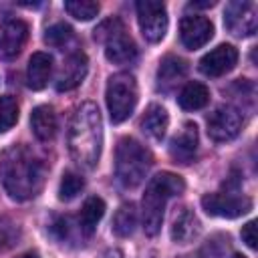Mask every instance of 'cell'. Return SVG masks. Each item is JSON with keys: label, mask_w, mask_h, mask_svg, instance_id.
<instances>
[{"label": "cell", "mask_w": 258, "mask_h": 258, "mask_svg": "<svg viewBox=\"0 0 258 258\" xmlns=\"http://www.w3.org/2000/svg\"><path fill=\"white\" fill-rule=\"evenodd\" d=\"M46 175V163L26 145H10L0 153V177L8 196L16 202L34 198Z\"/></svg>", "instance_id": "cell-1"}, {"label": "cell", "mask_w": 258, "mask_h": 258, "mask_svg": "<svg viewBox=\"0 0 258 258\" xmlns=\"http://www.w3.org/2000/svg\"><path fill=\"white\" fill-rule=\"evenodd\" d=\"M67 145L77 165L93 169L99 163L103 147V121L95 103L87 101L75 109L69 123Z\"/></svg>", "instance_id": "cell-2"}, {"label": "cell", "mask_w": 258, "mask_h": 258, "mask_svg": "<svg viewBox=\"0 0 258 258\" xmlns=\"http://www.w3.org/2000/svg\"><path fill=\"white\" fill-rule=\"evenodd\" d=\"M183 189H185V181L171 171H161L149 179L141 200V218H143V230L147 236H155L161 230L163 210L167 200L181 194Z\"/></svg>", "instance_id": "cell-3"}, {"label": "cell", "mask_w": 258, "mask_h": 258, "mask_svg": "<svg viewBox=\"0 0 258 258\" xmlns=\"http://www.w3.org/2000/svg\"><path fill=\"white\" fill-rule=\"evenodd\" d=\"M153 163V157L149 153V149L145 145H141L137 139L133 137H123L117 143V151H115V175L119 179V183L123 187H137L149 167Z\"/></svg>", "instance_id": "cell-4"}, {"label": "cell", "mask_w": 258, "mask_h": 258, "mask_svg": "<svg viewBox=\"0 0 258 258\" xmlns=\"http://www.w3.org/2000/svg\"><path fill=\"white\" fill-rule=\"evenodd\" d=\"M137 83L135 77L129 73H115L113 77H109L107 83V109H109V117L113 123H123L125 119L131 117V113L135 111L137 105Z\"/></svg>", "instance_id": "cell-5"}, {"label": "cell", "mask_w": 258, "mask_h": 258, "mask_svg": "<svg viewBox=\"0 0 258 258\" xmlns=\"http://www.w3.org/2000/svg\"><path fill=\"white\" fill-rule=\"evenodd\" d=\"M95 38L105 44V56L113 64H129L137 58V44L117 18L103 22L95 30Z\"/></svg>", "instance_id": "cell-6"}, {"label": "cell", "mask_w": 258, "mask_h": 258, "mask_svg": "<svg viewBox=\"0 0 258 258\" xmlns=\"http://www.w3.org/2000/svg\"><path fill=\"white\" fill-rule=\"evenodd\" d=\"M141 34L147 42H159L167 32V8L163 2L139 0L135 4Z\"/></svg>", "instance_id": "cell-7"}, {"label": "cell", "mask_w": 258, "mask_h": 258, "mask_svg": "<svg viewBox=\"0 0 258 258\" xmlns=\"http://www.w3.org/2000/svg\"><path fill=\"white\" fill-rule=\"evenodd\" d=\"M224 24L234 36H252L258 28L256 4L250 0H232L224 8Z\"/></svg>", "instance_id": "cell-8"}, {"label": "cell", "mask_w": 258, "mask_h": 258, "mask_svg": "<svg viewBox=\"0 0 258 258\" xmlns=\"http://www.w3.org/2000/svg\"><path fill=\"white\" fill-rule=\"evenodd\" d=\"M202 208L210 216L218 218H238L252 210V200L248 196L220 191V194H206L202 198Z\"/></svg>", "instance_id": "cell-9"}, {"label": "cell", "mask_w": 258, "mask_h": 258, "mask_svg": "<svg viewBox=\"0 0 258 258\" xmlns=\"http://www.w3.org/2000/svg\"><path fill=\"white\" fill-rule=\"evenodd\" d=\"M242 129V115L230 107L222 105L208 117V135L214 141H230Z\"/></svg>", "instance_id": "cell-10"}, {"label": "cell", "mask_w": 258, "mask_h": 258, "mask_svg": "<svg viewBox=\"0 0 258 258\" xmlns=\"http://www.w3.org/2000/svg\"><path fill=\"white\" fill-rule=\"evenodd\" d=\"M214 36V24L210 18L206 16H183L179 22V38L181 44L189 50L202 48L206 42H210V38Z\"/></svg>", "instance_id": "cell-11"}, {"label": "cell", "mask_w": 258, "mask_h": 258, "mask_svg": "<svg viewBox=\"0 0 258 258\" xmlns=\"http://www.w3.org/2000/svg\"><path fill=\"white\" fill-rule=\"evenodd\" d=\"M28 38V24L20 18H12L0 24V58L10 60L20 54Z\"/></svg>", "instance_id": "cell-12"}, {"label": "cell", "mask_w": 258, "mask_h": 258, "mask_svg": "<svg viewBox=\"0 0 258 258\" xmlns=\"http://www.w3.org/2000/svg\"><path fill=\"white\" fill-rule=\"evenodd\" d=\"M238 62V50L232 44H218L200 60V71L206 77H222L230 73Z\"/></svg>", "instance_id": "cell-13"}, {"label": "cell", "mask_w": 258, "mask_h": 258, "mask_svg": "<svg viewBox=\"0 0 258 258\" xmlns=\"http://www.w3.org/2000/svg\"><path fill=\"white\" fill-rule=\"evenodd\" d=\"M196 151H198V127L196 123L185 121L179 133H175L173 139L169 141V155L175 163L187 165L194 161Z\"/></svg>", "instance_id": "cell-14"}, {"label": "cell", "mask_w": 258, "mask_h": 258, "mask_svg": "<svg viewBox=\"0 0 258 258\" xmlns=\"http://www.w3.org/2000/svg\"><path fill=\"white\" fill-rule=\"evenodd\" d=\"M87 69H89V60H87V54L85 52H73L64 58L60 71H58V77H56V89L58 91H73L77 89L85 75H87Z\"/></svg>", "instance_id": "cell-15"}, {"label": "cell", "mask_w": 258, "mask_h": 258, "mask_svg": "<svg viewBox=\"0 0 258 258\" xmlns=\"http://www.w3.org/2000/svg\"><path fill=\"white\" fill-rule=\"evenodd\" d=\"M185 73H187L185 60L179 58V56L167 54L159 62V69H157V87H159V91H163V93L173 91L185 79Z\"/></svg>", "instance_id": "cell-16"}, {"label": "cell", "mask_w": 258, "mask_h": 258, "mask_svg": "<svg viewBox=\"0 0 258 258\" xmlns=\"http://www.w3.org/2000/svg\"><path fill=\"white\" fill-rule=\"evenodd\" d=\"M198 232H200V222L196 214L185 206L175 208L171 220V240L177 244H187L198 236Z\"/></svg>", "instance_id": "cell-17"}, {"label": "cell", "mask_w": 258, "mask_h": 258, "mask_svg": "<svg viewBox=\"0 0 258 258\" xmlns=\"http://www.w3.org/2000/svg\"><path fill=\"white\" fill-rule=\"evenodd\" d=\"M30 127L38 141H52L56 135V113L50 105H38L30 113Z\"/></svg>", "instance_id": "cell-18"}, {"label": "cell", "mask_w": 258, "mask_h": 258, "mask_svg": "<svg viewBox=\"0 0 258 258\" xmlns=\"http://www.w3.org/2000/svg\"><path fill=\"white\" fill-rule=\"evenodd\" d=\"M52 73V58L46 52H34L28 60V69H26V83L30 89L40 91L46 87L48 79Z\"/></svg>", "instance_id": "cell-19"}, {"label": "cell", "mask_w": 258, "mask_h": 258, "mask_svg": "<svg viewBox=\"0 0 258 258\" xmlns=\"http://www.w3.org/2000/svg\"><path fill=\"white\" fill-rule=\"evenodd\" d=\"M105 214V202L97 196H91L85 200L83 208H81V216H79V230L85 236H93L99 220Z\"/></svg>", "instance_id": "cell-20"}, {"label": "cell", "mask_w": 258, "mask_h": 258, "mask_svg": "<svg viewBox=\"0 0 258 258\" xmlns=\"http://www.w3.org/2000/svg\"><path fill=\"white\" fill-rule=\"evenodd\" d=\"M167 125H169V115L167 111L161 107V105H149L143 119H141V127L143 131L153 137V139H163L165 131H167Z\"/></svg>", "instance_id": "cell-21"}, {"label": "cell", "mask_w": 258, "mask_h": 258, "mask_svg": "<svg viewBox=\"0 0 258 258\" xmlns=\"http://www.w3.org/2000/svg\"><path fill=\"white\" fill-rule=\"evenodd\" d=\"M179 105L187 111H198V109H204L208 103H210V89L204 85V83H198V81H191L187 83L179 97H177Z\"/></svg>", "instance_id": "cell-22"}, {"label": "cell", "mask_w": 258, "mask_h": 258, "mask_svg": "<svg viewBox=\"0 0 258 258\" xmlns=\"http://www.w3.org/2000/svg\"><path fill=\"white\" fill-rule=\"evenodd\" d=\"M135 226H137V212H135V206L133 204H123L117 212H115V218H113V232L119 236V238H127L135 232Z\"/></svg>", "instance_id": "cell-23"}, {"label": "cell", "mask_w": 258, "mask_h": 258, "mask_svg": "<svg viewBox=\"0 0 258 258\" xmlns=\"http://www.w3.org/2000/svg\"><path fill=\"white\" fill-rule=\"evenodd\" d=\"M85 187V181L79 173L75 171H64L62 173V179H60V185H58V198L62 202H71L75 200Z\"/></svg>", "instance_id": "cell-24"}, {"label": "cell", "mask_w": 258, "mask_h": 258, "mask_svg": "<svg viewBox=\"0 0 258 258\" xmlns=\"http://www.w3.org/2000/svg\"><path fill=\"white\" fill-rule=\"evenodd\" d=\"M64 10L73 18L87 22V20H93L99 14V4L91 2V0H67L64 2Z\"/></svg>", "instance_id": "cell-25"}, {"label": "cell", "mask_w": 258, "mask_h": 258, "mask_svg": "<svg viewBox=\"0 0 258 258\" xmlns=\"http://www.w3.org/2000/svg\"><path fill=\"white\" fill-rule=\"evenodd\" d=\"M18 121V103L12 95L0 97V133L12 129Z\"/></svg>", "instance_id": "cell-26"}, {"label": "cell", "mask_w": 258, "mask_h": 258, "mask_svg": "<svg viewBox=\"0 0 258 258\" xmlns=\"http://www.w3.org/2000/svg\"><path fill=\"white\" fill-rule=\"evenodd\" d=\"M71 40H73V28L64 22H56V24L48 26L44 32V42L48 46H54V48H62Z\"/></svg>", "instance_id": "cell-27"}, {"label": "cell", "mask_w": 258, "mask_h": 258, "mask_svg": "<svg viewBox=\"0 0 258 258\" xmlns=\"http://www.w3.org/2000/svg\"><path fill=\"white\" fill-rule=\"evenodd\" d=\"M16 240H18V226L10 218L0 216V250L10 248Z\"/></svg>", "instance_id": "cell-28"}, {"label": "cell", "mask_w": 258, "mask_h": 258, "mask_svg": "<svg viewBox=\"0 0 258 258\" xmlns=\"http://www.w3.org/2000/svg\"><path fill=\"white\" fill-rule=\"evenodd\" d=\"M52 234L60 242L69 240L71 238V222H69V218H56L54 224H52Z\"/></svg>", "instance_id": "cell-29"}, {"label": "cell", "mask_w": 258, "mask_h": 258, "mask_svg": "<svg viewBox=\"0 0 258 258\" xmlns=\"http://www.w3.org/2000/svg\"><path fill=\"white\" fill-rule=\"evenodd\" d=\"M242 240L246 242V246L248 248H256V222L254 220H250L248 224H244L242 226Z\"/></svg>", "instance_id": "cell-30"}, {"label": "cell", "mask_w": 258, "mask_h": 258, "mask_svg": "<svg viewBox=\"0 0 258 258\" xmlns=\"http://www.w3.org/2000/svg\"><path fill=\"white\" fill-rule=\"evenodd\" d=\"M216 2L214 0H206V2H189V8H208V6H214Z\"/></svg>", "instance_id": "cell-31"}, {"label": "cell", "mask_w": 258, "mask_h": 258, "mask_svg": "<svg viewBox=\"0 0 258 258\" xmlns=\"http://www.w3.org/2000/svg\"><path fill=\"white\" fill-rule=\"evenodd\" d=\"M103 258H123V254H121V250H107L103 254Z\"/></svg>", "instance_id": "cell-32"}, {"label": "cell", "mask_w": 258, "mask_h": 258, "mask_svg": "<svg viewBox=\"0 0 258 258\" xmlns=\"http://www.w3.org/2000/svg\"><path fill=\"white\" fill-rule=\"evenodd\" d=\"M18 258H38V256H36V254H32V252H30V254H22V256H18Z\"/></svg>", "instance_id": "cell-33"}, {"label": "cell", "mask_w": 258, "mask_h": 258, "mask_svg": "<svg viewBox=\"0 0 258 258\" xmlns=\"http://www.w3.org/2000/svg\"><path fill=\"white\" fill-rule=\"evenodd\" d=\"M232 258H246V256H242V254H234Z\"/></svg>", "instance_id": "cell-34"}]
</instances>
